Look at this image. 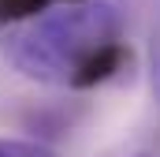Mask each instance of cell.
<instances>
[{
	"instance_id": "obj_1",
	"label": "cell",
	"mask_w": 160,
	"mask_h": 157,
	"mask_svg": "<svg viewBox=\"0 0 160 157\" xmlns=\"http://www.w3.org/2000/svg\"><path fill=\"white\" fill-rule=\"evenodd\" d=\"M123 30L127 15L119 0L60 4L30 23L8 26L4 52L19 75L34 82L89 90L116 78L123 64H130Z\"/></svg>"
},
{
	"instance_id": "obj_2",
	"label": "cell",
	"mask_w": 160,
	"mask_h": 157,
	"mask_svg": "<svg viewBox=\"0 0 160 157\" xmlns=\"http://www.w3.org/2000/svg\"><path fill=\"white\" fill-rule=\"evenodd\" d=\"M52 8V0H0V26H19L30 23Z\"/></svg>"
},
{
	"instance_id": "obj_3",
	"label": "cell",
	"mask_w": 160,
	"mask_h": 157,
	"mask_svg": "<svg viewBox=\"0 0 160 157\" xmlns=\"http://www.w3.org/2000/svg\"><path fill=\"white\" fill-rule=\"evenodd\" d=\"M0 157H56V150L38 138H0Z\"/></svg>"
},
{
	"instance_id": "obj_4",
	"label": "cell",
	"mask_w": 160,
	"mask_h": 157,
	"mask_svg": "<svg viewBox=\"0 0 160 157\" xmlns=\"http://www.w3.org/2000/svg\"><path fill=\"white\" fill-rule=\"evenodd\" d=\"M138 157H149V154H138Z\"/></svg>"
}]
</instances>
